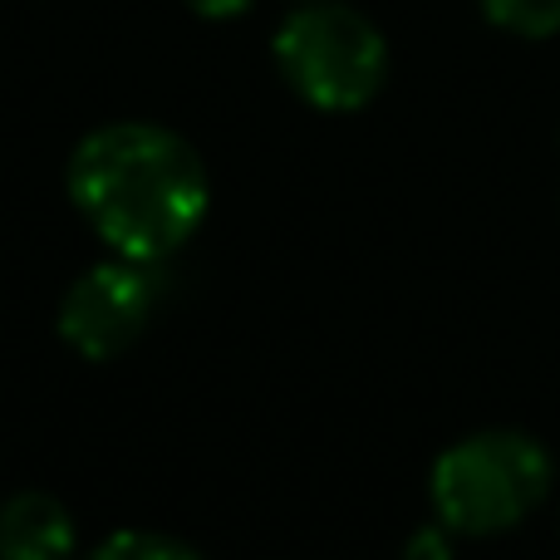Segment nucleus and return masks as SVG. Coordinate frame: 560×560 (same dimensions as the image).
I'll return each instance as SVG.
<instances>
[{"label": "nucleus", "instance_id": "nucleus-9", "mask_svg": "<svg viewBox=\"0 0 560 560\" xmlns=\"http://www.w3.org/2000/svg\"><path fill=\"white\" fill-rule=\"evenodd\" d=\"M187 5L207 20H232V15H242V10H252L256 0H187Z\"/></svg>", "mask_w": 560, "mask_h": 560}, {"label": "nucleus", "instance_id": "nucleus-2", "mask_svg": "<svg viewBox=\"0 0 560 560\" xmlns=\"http://www.w3.org/2000/svg\"><path fill=\"white\" fill-rule=\"evenodd\" d=\"M556 463L522 428H482L443 447L428 472L433 516L453 536H502L551 497Z\"/></svg>", "mask_w": 560, "mask_h": 560}, {"label": "nucleus", "instance_id": "nucleus-6", "mask_svg": "<svg viewBox=\"0 0 560 560\" xmlns=\"http://www.w3.org/2000/svg\"><path fill=\"white\" fill-rule=\"evenodd\" d=\"M482 15L516 39H551L560 30V0H482Z\"/></svg>", "mask_w": 560, "mask_h": 560}, {"label": "nucleus", "instance_id": "nucleus-4", "mask_svg": "<svg viewBox=\"0 0 560 560\" xmlns=\"http://www.w3.org/2000/svg\"><path fill=\"white\" fill-rule=\"evenodd\" d=\"M153 315V280L143 261H104L89 266L59 300V335L84 359H114L148 329Z\"/></svg>", "mask_w": 560, "mask_h": 560}, {"label": "nucleus", "instance_id": "nucleus-3", "mask_svg": "<svg viewBox=\"0 0 560 560\" xmlns=\"http://www.w3.org/2000/svg\"><path fill=\"white\" fill-rule=\"evenodd\" d=\"M276 69L310 108L354 114L388 79V45L369 15L339 0H305L276 30Z\"/></svg>", "mask_w": 560, "mask_h": 560}, {"label": "nucleus", "instance_id": "nucleus-5", "mask_svg": "<svg viewBox=\"0 0 560 560\" xmlns=\"http://www.w3.org/2000/svg\"><path fill=\"white\" fill-rule=\"evenodd\" d=\"M0 560H74V516L49 492H15L0 506Z\"/></svg>", "mask_w": 560, "mask_h": 560}, {"label": "nucleus", "instance_id": "nucleus-1", "mask_svg": "<svg viewBox=\"0 0 560 560\" xmlns=\"http://www.w3.org/2000/svg\"><path fill=\"white\" fill-rule=\"evenodd\" d=\"M69 197L108 252L163 261L202 226L212 183L183 133L163 124H104L69 158Z\"/></svg>", "mask_w": 560, "mask_h": 560}, {"label": "nucleus", "instance_id": "nucleus-7", "mask_svg": "<svg viewBox=\"0 0 560 560\" xmlns=\"http://www.w3.org/2000/svg\"><path fill=\"white\" fill-rule=\"evenodd\" d=\"M84 560H202V556L192 546L173 541V536H158V532H114Z\"/></svg>", "mask_w": 560, "mask_h": 560}, {"label": "nucleus", "instance_id": "nucleus-8", "mask_svg": "<svg viewBox=\"0 0 560 560\" xmlns=\"http://www.w3.org/2000/svg\"><path fill=\"white\" fill-rule=\"evenodd\" d=\"M404 560H453V532L433 516V526H418L404 546Z\"/></svg>", "mask_w": 560, "mask_h": 560}]
</instances>
